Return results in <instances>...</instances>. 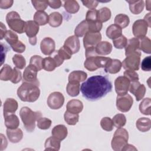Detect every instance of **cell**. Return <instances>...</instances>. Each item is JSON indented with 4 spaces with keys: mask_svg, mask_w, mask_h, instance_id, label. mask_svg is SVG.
<instances>
[{
    "mask_svg": "<svg viewBox=\"0 0 151 151\" xmlns=\"http://www.w3.org/2000/svg\"><path fill=\"white\" fill-rule=\"evenodd\" d=\"M112 90L110 81L105 76L101 75L89 77L81 85L82 95L87 100L96 101L104 97Z\"/></svg>",
    "mask_w": 151,
    "mask_h": 151,
    "instance_id": "cell-1",
    "label": "cell"
},
{
    "mask_svg": "<svg viewBox=\"0 0 151 151\" xmlns=\"http://www.w3.org/2000/svg\"><path fill=\"white\" fill-rule=\"evenodd\" d=\"M17 95L22 101L34 102L40 97V90L36 84L22 82L17 90Z\"/></svg>",
    "mask_w": 151,
    "mask_h": 151,
    "instance_id": "cell-2",
    "label": "cell"
},
{
    "mask_svg": "<svg viewBox=\"0 0 151 151\" xmlns=\"http://www.w3.org/2000/svg\"><path fill=\"white\" fill-rule=\"evenodd\" d=\"M19 116L25 130L28 132H32L35 127V122L42 117L40 111H34L28 107H22L19 111Z\"/></svg>",
    "mask_w": 151,
    "mask_h": 151,
    "instance_id": "cell-3",
    "label": "cell"
},
{
    "mask_svg": "<svg viewBox=\"0 0 151 151\" xmlns=\"http://www.w3.org/2000/svg\"><path fill=\"white\" fill-rule=\"evenodd\" d=\"M129 140L128 132L123 128H117L115 131L111 140V148L114 151L122 150L123 148L127 144Z\"/></svg>",
    "mask_w": 151,
    "mask_h": 151,
    "instance_id": "cell-4",
    "label": "cell"
},
{
    "mask_svg": "<svg viewBox=\"0 0 151 151\" xmlns=\"http://www.w3.org/2000/svg\"><path fill=\"white\" fill-rule=\"evenodd\" d=\"M6 21L8 27L14 31L22 34L24 32L25 22L21 19L19 15L16 11H11L6 16Z\"/></svg>",
    "mask_w": 151,
    "mask_h": 151,
    "instance_id": "cell-5",
    "label": "cell"
},
{
    "mask_svg": "<svg viewBox=\"0 0 151 151\" xmlns=\"http://www.w3.org/2000/svg\"><path fill=\"white\" fill-rule=\"evenodd\" d=\"M140 56L141 52L139 51H136L127 55L122 63L123 68L126 70H138L140 64Z\"/></svg>",
    "mask_w": 151,
    "mask_h": 151,
    "instance_id": "cell-6",
    "label": "cell"
},
{
    "mask_svg": "<svg viewBox=\"0 0 151 151\" xmlns=\"http://www.w3.org/2000/svg\"><path fill=\"white\" fill-rule=\"evenodd\" d=\"M47 103L48 106L50 109L53 110L59 109L64 104V97L61 93L54 91L48 96Z\"/></svg>",
    "mask_w": 151,
    "mask_h": 151,
    "instance_id": "cell-7",
    "label": "cell"
},
{
    "mask_svg": "<svg viewBox=\"0 0 151 151\" xmlns=\"http://www.w3.org/2000/svg\"><path fill=\"white\" fill-rule=\"evenodd\" d=\"M133 103V99L132 97L129 94H126L123 96H118L116 98V107L117 109L121 112L129 111Z\"/></svg>",
    "mask_w": 151,
    "mask_h": 151,
    "instance_id": "cell-8",
    "label": "cell"
},
{
    "mask_svg": "<svg viewBox=\"0 0 151 151\" xmlns=\"http://www.w3.org/2000/svg\"><path fill=\"white\" fill-rule=\"evenodd\" d=\"M130 81L126 77L119 76L114 81L115 91L118 96H123L127 93Z\"/></svg>",
    "mask_w": 151,
    "mask_h": 151,
    "instance_id": "cell-9",
    "label": "cell"
},
{
    "mask_svg": "<svg viewBox=\"0 0 151 151\" xmlns=\"http://www.w3.org/2000/svg\"><path fill=\"white\" fill-rule=\"evenodd\" d=\"M38 70L32 65H28L23 73V82L40 86V82L37 78Z\"/></svg>",
    "mask_w": 151,
    "mask_h": 151,
    "instance_id": "cell-10",
    "label": "cell"
},
{
    "mask_svg": "<svg viewBox=\"0 0 151 151\" xmlns=\"http://www.w3.org/2000/svg\"><path fill=\"white\" fill-rule=\"evenodd\" d=\"M149 26L144 19L136 20L133 24L132 31L134 36L137 38L145 37Z\"/></svg>",
    "mask_w": 151,
    "mask_h": 151,
    "instance_id": "cell-11",
    "label": "cell"
},
{
    "mask_svg": "<svg viewBox=\"0 0 151 151\" xmlns=\"http://www.w3.org/2000/svg\"><path fill=\"white\" fill-rule=\"evenodd\" d=\"M101 40V35L100 32H87L83 38V45L85 48L96 47Z\"/></svg>",
    "mask_w": 151,
    "mask_h": 151,
    "instance_id": "cell-12",
    "label": "cell"
},
{
    "mask_svg": "<svg viewBox=\"0 0 151 151\" xmlns=\"http://www.w3.org/2000/svg\"><path fill=\"white\" fill-rule=\"evenodd\" d=\"M129 90L135 96L136 101H137L142 100L146 93V87L145 85L140 84L139 81L130 82Z\"/></svg>",
    "mask_w": 151,
    "mask_h": 151,
    "instance_id": "cell-13",
    "label": "cell"
},
{
    "mask_svg": "<svg viewBox=\"0 0 151 151\" xmlns=\"http://www.w3.org/2000/svg\"><path fill=\"white\" fill-rule=\"evenodd\" d=\"M55 44L51 38L45 37L41 41L40 44V49L44 55H51L55 51Z\"/></svg>",
    "mask_w": 151,
    "mask_h": 151,
    "instance_id": "cell-14",
    "label": "cell"
},
{
    "mask_svg": "<svg viewBox=\"0 0 151 151\" xmlns=\"http://www.w3.org/2000/svg\"><path fill=\"white\" fill-rule=\"evenodd\" d=\"M64 45L71 52L72 54H74L78 52L80 50V40L76 35H72L65 40Z\"/></svg>",
    "mask_w": 151,
    "mask_h": 151,
    "instance_id": "cell-15",
    "label": "cell"
},
{
    "mask_svg": "<svg viewBox=\"0 0 151 151\" xmlns=\"http://www.w3.org/2000/svg\"><path fill=\"white\" fill-rule=\"evenodd\" d=\"M39 25L32 20H29L25 22L24 32L29 37V39L36 38L37 34L39 31Z\"/></svg>",
    "mask_w": 151,
    "mask_h": 151,
    "instance_id": "cell-16",
    "label": "cell"
},
{
    "mask_svg": "<svg viewBox=\"0 0 151 151\" xmlns=\"http://www.w3.org/2000/svg\"><path fill=\"white\" fill-rule=\"evenodd\" d=\"M7 137L11 143H17L19 142L23 137V132L19 128L16 129H7Z\"/></svg>",
    "mask_w": 151,
    "mask_h": 151,
    "instance_id": "cell-17",
    "label": "cell"
},
{
    "mask_svg": "<svg viewBox=\"0 0 151 151\" xmlns=\"http://www.w3.org/2000/svg\"><path fill=\"white\" fill-rule=\"evenodd\" d=\"M18 107L17 100L12 98H8L6 99L3 106L4 115L11 113H14Z\"/></svg>",
    "mask_w": 151,
    "mask_h": 151,
    "instance_id": "cell-18",
    "label": "cell"
},
{
    "mask_svg": "<svg viewBox=\"0 0 151 151\" xmlns=\"http://www.w3.org/2000/svg\"><path fill=\"white\" fill-rule=\"evenodd\" d=\"M51 134L52 136L61 141L65 139L67 136L68 130L64 124H58L53 127L51 131Z\"/></svg>",
    "mask_w": 151,
    "mask_h": 151,
    "instance_id": "cell-19",
    "label": "cell"
},
{
    "mask_svg": "<svg viewBox=\"0 0 151 151\" xmlns=\"http://www.w3.org/2000/svg\"><path fill=\"white\" fill-rule=\"evenodd\" d=\"M5 125L7 129H16L19 125V120L18 116L14 113L4 115Z\"/></svg>",
    "mask_w": 151,
    "mask_h": 151,
    "instance_id": "cell-20",
    "label": "cell"
},
{
    "mask_svg": "<svg viewBox=\"0 0 151 151\" xmlns=\"http://www.w3.org/2000/svg\"><path fill=\"white\" fill-rule=\"evenodd\" d=\"M66 108L67 110L71 113L78 114L83 109V104L79 100L72 99L67 103Z\"/></svg>",
    "mask_w": 151,
    "mask_h": 151,
    "instance_id": "cell-21",
    "label": "cell"
},
{
    "mask_svg": "<svg viewBox=\"0 0 151 151\" xmlns=\"http://www.w3.org/2000/svg\"><path fill=\"white\" fill-rule=\"evenodd\" d=\"M112 45L108 41H100L96 46V51L99 55H107L112 51Z\"/></svg>",
    "mask_w": 151,
    "mask_h": 151,
    "instance_id": "cell-22",
    "label": "cell"
},
{
    "mask_svg": "<svg viewBox=\"0 0 151 151\" xmlns=\"http://www.w3.org/2000/svg\"><path fill=\"white\" fill-rule=\"evenodd\" d=\"M87 77L86 73L80 70L73 71L68 76V81L70 83H80L84 81Z\"/></svg>",
    "mask_w": 151,
    "mask_h": 151,
    "instance_id": "cell-23",
    "label": "cell"
},
{
    "mask_svg": "<svg viewBox=\"0 0 151 151\" xmlns=\"http://www.w3.org/2000/svg\"><path fill=\"white\" fill-rule=\"evenodd\" d=\"M60 140L54 136L47 138L45 142V150L58 151L60 149Z\"/></svg>",
    "mask_w": 151,
    "mask_h": 151,
    "instance_id": "cell-24",
    "label": "cell"
},
{
    "mask_svg": "<svg viewBox=\"0 0 151 151\" xmlns=\"http://www.w3.org/2000/svg\"><path fill=\"white\" fill-rule=\"evenodd\" d=\"M126 2H128L129 4V9L130 12L134 15L139 14L143 11L144 9L145 4L143 0H140V1L130 0V1H126Z\"/></svg>",
    "mask_w": 151,
    "mask_h": 151,
    "instance_id": "cell-25",
    "label": "cell"
},
{
    "mask_svg": "<svg viewBox=\"0 0 151 151\" xmlns=\"http://www.w3.org/2000/svg\"><path fill=\"white\" fill-rule=\"evenodd\" d=\"M125 55L127 56L136 51L139 48V40L137 38H132L127 41L125 46Z\"/></svg>",
    "mask_w": 151,
    "mask_h": 151,
    "instance_id": "cell-26",
    "label": "cell"
},
{
    "mask_svg": "<svg viewBox=\"0 0 151 151\" xmlns=\"http://www.w3.org/2000/svg\"><path fill=\"white\" fill-rule=\"evenodd\" d=\"M136 126L137 129L142 132H147L151 127V120L149 118L140 117L137 120Z\"/></svg>",
    "mask_w": 151,
    "mask_h": 151,
    "instance_id": "cell-27",
    "label": "cell"
},
{
    "mask_svg": "<svg viewBox=\"0 0 151 151\" xmlns=\"http://www.w3.org/2000/svg\"><path fill=\"white\" fill-rule=\"evenodd\" d=\"M122 29L116 24H111L106 29V35L111 40L118 38L122 34Z\"/></svg>",
    "mask_w": 151,
    "mask_h": 151,
    "instance_id": "cell-28",
    "label": "cell"
},
{
    "mask_svg": "<svg viewBox=\"0 0 151 151\" xmlns=\"http://www.w3.org/2000/svg\"><path fill=\"white\" fill-rule=\"evenodd\" d=\"M122 65V62L117 59H111L108 65L104 68L105 71L110 74H116L120 71Z\"/></svg>",
    "mask_w": 151,
    "mask_h": 151,
    "instance_id": "cell-29",
    "label": "cell"
},
{
    "mask_svg": "<svg viewBox=\"0 0 151 151\" xmlns=\"http://www.w3.org/2000/svg\"><path fill=\"white\" fill-rule=\"evenodd\" d=\"M48 24L52 27H58L60 26L63 22V16L58 12L51 13L49 15Z\"/></svg>",
    "mask_w": 151,
    "mask_h": 151,
    "instance_id": "cell-30",
    "label": "cell"
},
{
    "mask_svg": "<svg viewBox=\"0 0 151 151\" xmlns=\"http://www.w3.org/2000/svg\"><path fill=\"white\" fill-rule=\"evenodd\" d=\"M63 6L65 10L70 14H75L80 9L78 2L74 0H67L64 1Z\"/></svg>",
    "mask_w": 151,
    "mask_h": 151,
    "instance_id": "cell-31",
    "label": "cell"
},
{
    "mask_svg": "<svg viewBox=\"0 0 151 151\" xmlns=\"http://www.w3.org/2000/svg\"><path fill=\"white\" fill-rule=\"evenodd\" d=\"M89 31L88 24L85 19L80 22L74 29V34L77 37H81Z\"/></svg>",
    "mask_w": 151,
    "mask_h": 151,
    "instance_id": "cell-32",
    "label": "cell"
},
{
    "mask_svg": "<svg viewBox=\"0 0 151 151\" xmlns=\"http://www.w3.org/2000/svg\"><path fill=\"white\" fill-rule=\"evenodd\" d=\"M49 17L44 11H37L34 15V21L38 25H45L48 22Z\"/></svg>",
    "mask_w": 151,
    "mask_h": 151,
    "instance_id": "cell-33",
    "label": "cell"
},
{
    "mask_svg": "<svg viewBox=\"0 0 151 151\" xmlns=\"http://www.w3.org/2000/svg\"><path fill=\"white\" fill-rule=\"evenodd\" d=\"M130 23L129 17L124 14H120L116 16L114 18V24L118 25L122 29L127 27Z\"/></svg>",
    "mask_w": 151,
    "mask_h": 151,
    "instance_id": "cell-34",
    "label": "cell"
},
{
    "mask_svg": "<svg viewBox=\"0 0 151 151\" xmlns=\"http://www.w3.org/2000/svg\"><path fill=\"white\" fill-rule=\"evenodd\" d=\"M42 65V68L47 71H52L56 67H57L55 60L53 57H51L43 58Z\"/></svg>",
    "mask_w": 151,
    "mask_h": 151,
    "instance_id": "cell-35",
    "label": "cell"
},
{
    "mask_svg": "<svg viewBox=\"0 0 151 151\" xmlns=\"http://www.w3.org/2000/svg\"><path fill=\"white\" fill-rule=\"evenodd\" d=\"M139 40V48L141 51L146 54H150L151 52V41L147 37H144Z\"/></svg>",
    "mask_w": 151,
    "mask_h": 151,
    "instance_id": "cell-36",
    "label": "cell"
},
{
    "mask_svg": "<svg viewBox=\"0 0 151 151\" xmlns=\"http://www.w3.org/2000/svg\"><path fill=\"white\" fill-rule=\"evenodd\" d=\"M13 73V69L8 64H5L0 71V79L2 81L11 80Z\"/></svg>",
    "mask_w": 151,
    "mask_h": 151,
    "instance_id": "cell-37",
    "label": "cell"
},
{
    "mask_svg": "<svg viewBox=\"0 0 151 151\" xmlns=\"http://www.w3.org/2000/svg\"><path fill=\"white\" fill-rule=\"evenodd\" d=\"M66 90L67 94L70 96H77L80 91V83L68 82L66 87Z\"/></svg>",
    "mask_w": 151,
    "mask_h": 151,
    "instance_id": "cell-38",
    "label": "cell"
},
{
    "mask_svg": "<svg viewBox=\"0 0 151 151\" xmlns=\"http://www.w3.org/2000/svg\"><path fill=\"white\" fill-rule=\"evenodd\" d=\"M150 104L151 99L149 97L145 98L139 104V109L141 113L145 115L150 114Z\"/></svg>",
    "mask_w": 151,
    "mask_h": 151,
    "instance_id": "cell-39",
    "label": "cell"
},
{
    "mask_svg": "<svg viewBox=\"0 0 151 151\" xmlns=\"http://www.w3.org/2000/svg\"><path fill=\"white\" fill-rule=\"evenodd\" d=\"M111 15V11L107 7H103L98 11V20L101 23L109 20Z\"/></svg>",
    "mask_w": 151,
    "mask_h": 151,
    "instance_id": "cell-40",
    "label": "cell"
},
{
    "mask_svg": "<svg viewBox=\"0 0 151 151\" xmlns=\"http://www.w3.org/2000/svg\"><path fill=\"white\" fill-rule=\"evenodd\" d=\"M65 122L68 125H75L78 122L79 115L78 114L73 113L66 110L64 114Z\"/></svg>",
    "mask_w": 151,
    "mask_h": 151,
    "instance_id": "cell-41",
    "label": "cell"
},
{
    "mask_svg": "<svg viewBox=\"0 0 151 151\" xmlns=\"http://www.w3.org/2000/svg\"><path fill=\"white\" fill-rule=\"evenodd\" d=\"M12 61L15 67L19 70L24 69L26 65L25 58L20 54H15L12 57Z\"/></svg>",
    "mask_w": 151,
    "mask_h": 151,
    "instance_id": "cell-42",
    "label": "cell"
},
{
    "mask_svg": "<svg viewBox=\"0 0 151 151\" xmlns=\"http://www.w3.org/2000/svg\"><path fill=\"white\" fill-rule=\"evenodd\" d=\"M112 120L114 126L117 128H120L123 127L126 123V118L123 114H116L113 117Z\"/></svg>",
    "mask_w": 151,
    "mask_h": 151,
    "instance_id": "cell-43",
    "label": "cell"
},
{
    "mask_svg": "<svg viewBox=\"0 0 151 151\" xmlns=\"http://www.w3.org/2000/svg\"><path fill=\"white\" fill-rule=\"evenodd\" d=\"M100 126L104 130L111 132L113 129L114 124L112 119L109 117H104L102 118L100 121Z\"/></svg>",
    "mask_w": 151,
    "mask_h": 151,
    "instance_id": "cell-44",
    "label": "cell"
},
{
    "mask_svg": "<svg viewBox=\"0 0 151 151\" xmlns=\"http://www.w3.org/2000/svg\"><path fill=\"white\" fill-rule=\"evenodd\" d=\"M42 60L43 58L41 56L38 55H33L30 58L29 65L34 67L38 70V71H39L42 69Z\"/></svg>",
    "mask_w": 151,
    "mask_h": 151,
    "instance_id": "cell-45",
    "label": "cell"
},
{
    "mask_svg": "<svg viewBox=\"0 0 151 151\" xmlns=\"http://www.w3.org/2000/svg\"><path fill=\"white\" fill-rule=\"evenodd\" d=\"M4 38L6 41L10 45L11 47L19 41L18 35L14 32L11 30H7L5 35Z\"/></svg>",
    "mask_w": 151,
    "mask_h": 151,
    "instance_id": "cell-46",
    "label": "cell"
},
{
    "mask_svg": "<svg viewBox=\"0 0 151 151\" xmlns=\"http://www.w3.org/2000/svg\"><path fill=\"white\" fill-rule=\"evenodd\" d=\"M37 127L41 130H47L48 129L52 123L51 120L47 117H40L37 122Z\"/></svg>",
    "mask_w": 151,
    "mask_h": 151,
    "instance_id": "cell-47",
    "label": "cell"
},
{
    "mask_svg": "<svg viewBox=\"0 0 151 151\" xmlns=\"http://www.w3.org/2000/svg\"><path fill=\"white\" fill-rule=\"evenodd\" d=\"M127 40L126 37L123 35L113 40V42L114 47L117 49H122L125 47L127 44Z\"/></svg>",
    "mask_w": 151,
    "mask_h": 151,
    "instance_id": "cell-48",
    "label": "cell"
},
{
    "mask_svg": "<svg viewBox=\"0 0 151 151\" xmlns=\"http://www.w3.org/2000/svg\"><path fill=\"white\" fill-rule=\"evenodd\" d=\"M57 54L63 60H69L71 58L73 55L71 52L64 45L61 47L58 51Z\"/></svg>",
    "mask_w": 151,
    "mask_h": 151,
    "instance_id": "cell-49",
    "label": "cell"
},
{
    "mask_svg": "<svg viewBox=\"0 0 151 151\" xmlns=\"http://www.w3.org/2000/svg\"><path fill=\"white\" fill-rule=\"evenodd\" d=\"M88 29L90 32H100L101 31L103 25L102 23L99 21V20L96 21H92V22H88Z\"/></svg>",
    "mask_w": 151,
    "mask_h": 151,
    "instance_id": "cell-50",
    "label": "cell"
},
{
    "mask_svg": "<svg viewBox=\"0 0 151 151\" xmlns=\"http://www.w3.org/2000/svg\"><path fill=\"white\" fill-rule=\"evenodd\" d=\"M31 3L37 11H44L48 5L47 1H32Z\"/></svg>",
    "mask_w": 151,
    "mask_h": 151,
    "instance_id": "cell-51",
    "label": "cell"
},
{
    "mask_svg": "<svg viewBox=\"0 0 151 151\" xmlns=\"http://www.w3.org/2000/svg\"><path fill=\"white\" fill-rule=\"evenodd\" d=\"M86 20L88 22L97 21L98 20V11L96 9L88 10L86 13Z\"/></svg>",
    "mask_w": 151,
    "mask_h": 151,
    "instance_id": "cell-52",
    "label": "cell"
},
{
    "mask_svg": "<svg viewBox=\"0 0 151 151\" xmlns=\"http://www.w3.org/2000/svg\"><path fill=\"white\" fill-rule=\"evenodd\" d=\"M123 75L124 77L127 78L130 82H133L134 81H139V77L138 74L135 71L133 70H126Z\"/></svg>",
    "mask_w": 151,
    "mask_h": 151,
    "instance_id": "cell-53",
    "label": "cell"
},
{
    "mask_svg": "<svg viewBox=\"0 0 151 151\" xmlns=\"http://www.w3.org/2000/svg\"><path fill=\"white\" fill-rule=\"evenodd\" d=\"M21 79H22L21 72L19 70L18 68L16 67L14 68L12 76L10 81L14 84H17L21 80Z\"/></svg>",
    "mask_w": 151,
    "mask_h": 151,
    "instance_id": "cell-54",
    "label": "cell"
},
{
    "mask_svg": "<svg viewBox=\"0 0 151 151\" xmlns=\"http://www.w3.org/2000/svg\"><path fill=\"white\" fill-rule=\"evenodd\" d=\"M142 70L145 71H150L151 70V58L150 56L145 57L142 61Z\"/></svg>",
    "mask_w": 151,
    "mask_h": 151,
    "instance_id": "cell-55",
    "label": "cell"
},
{
    "mask_svg": "<svg viewBox=\"0 0 151 151\" xmlns=\"http://www.w3.org/2000/svg\"><path fill=\"white\" fill-rule=\"evenodd\" d=\"M13 51L18 53H22L25 50V45L23 44L21 41H18L17 43L11 47Z\"/></svg>",
    "mask_w": 151,
    "mask_h": 151,
    "instance_id": "cell-56",
    "label": "cell"
},
{
    "mask_svg": "<svg viewBox=\"0 0 151 151\" xmlns=\"http://www.w3.org/2000/svg\"><path fill=\"white\" fill-rule=\"evenodd\" d=\"M82 3L89 10L95 9L99 4V2L96 1H82Z\"/></svg>",
    "mask_w": 151,
    "mask_h": 151,
    "instance_id": "cell-57",
    "label": "cell"
},
{
    "mask_svg": "<svg viewBox=\"0 0 151 151\" xmlns=\"http://www.w3.org/2000/svg\"><path fill=\"white\" fill-rule=\"evenodd\" d=\"M48 5L53 9H58L62 5V2L60 0H51L47 1Z\"/></svg>",
    "mask_w": 151,
    "mask_h": 151,
    "instance_id": "cell-58",
    "label": "cell"
},
{
    "mask_svg": "<svg viewBox=\"0 0 151 151\" xmlns=\"http://www.w3.org/2000/svg\"><path fill=\"white\" fill-rule=\"evenodd\" d=\"M1 65H2L4 63V60H5V56L7 51L9 50L8 47L3 44L2 42L1 43Z\"/></svg>",
    "mask_w": 151,
    "mask_h": 151,
    "instance_id": "cell-59",
    "label": "cell"
},
{
    "mask_svg": "<svg viewBox=\"0 0 151 151\" xmlns=\"http://www.w3.org/2000/svg\"><path fill=\"white\" fill-rule=\"evenodd\" d=\"M14 3L12 0H1L0 1V8L1 9H8L11 8Z\"/></svg>",
    "mask_w": 151,
    "mask_h": 151,
    "instance_id": "cell-60",
    "label": "cell"
},
{
    "mask_svg": "<svg viewBox=\"0 0 151 151\" xmlns=\"http://www.w3.org/2000/svg\"><path fill=\"white\" fill-rule=\"evenodd\" d=\"M0 28H0V38H1V40H2L4 38L7 30H6V27L4 25V24L2 22H1Z\"/></svg>",
    "mask_w": 151,
    "mask_h": 151,
    "instance_id": "cell-61",
    "label": "cell"
},
{
    "mask_svg": "<svg viewBox=\"0 0 151 151\" xmlns=\"http://www.w3.org/2000/svg\"><path fill=\"white\" fill-rule=\"evenodd\" d=\"M1 150H2L5 149H6L7 146V140L6 138L4 137V136L2 134H1Z\"/></svg>",
    "mask_w": 151,
    "mask_h": 151,
    "instance_id": "cell-62",
    "label": "cell"
},
{
    "mask_svg": "<svg viewBox=\"0 0 151 151\" xmlns=\"http://www.w3.org/2000/svg\"><path fill=\"white\" fill-rule=\"evenodd\" d=\"M123 150H137V149L133 145L130 144H127L122 149Z\"/></svg>",
    "mask_w": 151,
    "mask_h": 151,
    "instance_id": "cell-63",
    "label": "cell"
},
{
    "mask_svg": "<svg viewBox=\"0 0 151 151\" xmlns=\"http://www.w3.org/2000/svg\"><path fill=\"white\" fill-rule=\"evenodd\" d=\"M143 19L147 22L149 27H150V13L147 14Z\"/></svg>",
    "mask_w": 151,
    "mask_h": 151,
    "instance_id": "cell-64",
    "label": "cell"
}]
</instances>
